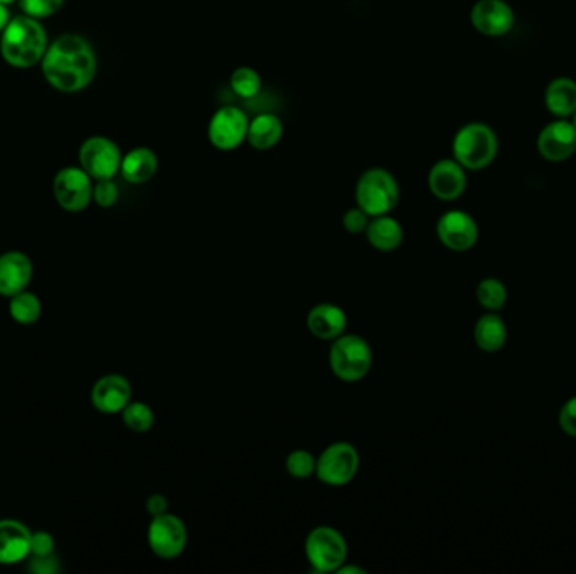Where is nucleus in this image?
Wrapping results in <instances>:
<instances>
[{
    "label": "nucleus",
    "instance_id": "1",
    "mask_svg": "<svg viewBox=\"0 0 576 574\" xmlns=\"http://www.w3.org/2000/svg\"><path fill=\"white\" fill-rule=\"evenodd\" d=\"M49 85L63 93H76L91 85L96 75V54L78 34H63L46 49L41 61Z\"/></svg>",
    "mask_w": 576,
    "mask_h": 574
},
{
    "label": "nucleus",
    "instance_id": "2",
    "mask_svg": "<svg viewBox=\"0 0 576 574\" xmlns=\"http://www.w3.org/2000/svg\"><path fill=\"white\" fill-rule=\"evenodd\" d=\"M48 49V34L34 17H14L0 34V54L7 64L19 70L41 63Z\"/></svg>",
    "mask_w": 576,
    "mask_h": 574
},
{
    "label": "nucleus",
    "instance_id": "3",
    "mask_svg": "<svg viewBox=\"0 0 576 574\" xmlns=\"http://www.w3.org/2000/svg\"><path fill=\"white\" fill-rule=\"evenodd\" d=\"M499 140L487 123L470 122L459 128L452 142V154L465 171H482L494 162Z\"/></svg>",
    "mask_w": 576,
    "mask_h": 574
},
{
    "label": "nucleus",
    "instance_id": "4",
    "mask_svg": "<svg viewBox=\"0 0 576 574\" xmlns=\"http://www.w3.org/2000/svg\"><path fill=\"white\" fill-rule=\"evenodd\" d=\"M356 206L371 218L390 214L400 202V184L390 171L383 167H371L356 182Z\"/></svg>",
    "mask_w": 576,
    "mask_h": 574
},
{
    "label": "nucleus",
    "instance_id": "5",
    "mask_svg": "<svg viewBox=\"0 0 576 574\" xmlns=\"http://www.w3.org/2000/svg\"><path fill=\"white\" fill-rule=\"evenodd\" d=\"M329 366L344 383H358L373 367V349L361 335L342 334L332 341Z\"/></svg>",
    "mask_w": 576,
    "mask_h": 574
},
{
    "label": "nucleus",
    "instance_id": "6",
    "mask_svg": "<svg viewBox=\"0 0 576 574\" xmlns=\"http://www.w3.org/2000/svg\"><path fill=\"white\" fill-rule=\"evenodd\" d=\"M305 556L317 573H337L347 561L346 537L334 527H315L305 539Z\"/></svg>",
    "mask_w": 576,
    "mask_h": 574
},
{
    "label": "nucleus",
    "instance_id": "7",
    "mask_svg": "<svg viewBox=\"0 0 576 574\" xmlns=\"http://www.w3.org/2000/svg\"><path fill=\"white\" fill-rule=\"evenodd\" d=\"M361 458L351 443L337 442L320 453L315 465V475L322 484L329 487H344L356 479Z\"/></svg>",
    "mask_w": 576,
    "mask_h": 574
},
{
    "label": "nucleus",
    "instance_id": "8",
    "mask_svg": "<svg viewBox=\"0 0 576 574\" xmlns=\"http://www.w3.org/2000/svg\"><path fill=\"white\" fill-rule=\"evenodd\" d=\"M80 167L93 181H103V179H113L120 174L123 154L113 140L102 135H95L86 139L81 144Z\"/></svg>",
    "mask_w": 576,
    "mask_h": 574
},
{
    "label": "nucleus",
    "instance_id": "9",
    "mask_svg": "<svg viewBox=\"0 0 576 574\" xmlns=\"http://www.w3.org/2000/svg\"><path fill=\"white\" fill-rule=\"evenodd\" d=\"M250 118L241 108L221 107L208 123V140L214 149L233 152L245 144Z\"/></svg>",
    "mask_w": 576,
    "mask_h": 574
},
{
    "label": "nucleus",
    "instance_id": "10",
    "mask_svg": "<svg viewBox=\"0 0 576 574\" xmlns=\"http://www.w3.org/2000/svg\"><path fill=\"white\" fill-rule=\"evenodd\" d=\"M147 543L152 553L160 559H176L187 546V527L181 517L162 514L152 517L147 529Z\"/></svg>",
    "mask_w": 576,
    "mask_h": 574
},
{
    "label": "nucleus",
    "instance_id": "11",
    "mask_svg": "<svg viewBox=\"0 0 576 574\" xmlns=\"http://www.w3.org/2000/svg\"><path fill=\"white\" fill-rule=\"evenodd\" d=\"M93 179L81 167H64L56 174L53 194L68 213L85 211L93 201Z\"/></svg>",
    "mask_w": 576,
    "mask_h": 574
},
{
    "label": "nucleus",
    "instance_id": "12",
    "mask_svg": "<svg viewBox=\"0 0 576 574\" xmlns=\"http://www.w3.org/2000/svg\"><path fill=\"white\" fill-rule=\"evenodd\" d=\"M437 236L440 243L448 250L464 253L474 248L479 240V228L469 213L460 209H452L438 219Z\"/></svg>",
    "mask_w": 576,
    "mask_h": 574
},
{
    "label": "nucleus",
    "instance_id": "13",
    "mask_svg": "<svg viewBox=\"0 0 576 574\" xmlns=\"http://www.w3.org/2000/svg\"><path fill=\"white\" fill-rule=\"evenodd\" d=\"M514 11L506 0H477L470 11L475 31L487 38H501L514 27Z\"/></svg>",
    "mask_w": 576,
    "mask_h": 574
},
{
    "label": "nucleus",
    "instance_id": "14",
    "mask_svg": "<svg viewBox=\"0 0 576 574\" xmlns=\"http://www.w3.org/2000/svg\"><path fill=\"white\" fill-rule=\"evenodd\" d=\"M428 189L440 201H455L467 189V171L454 157L437 160L428 172Z\"/></svg>",
    "mask_w": 576,
    "mask_h": 574
},
{
    "label": "nucleus",
    "instance_id": "15",
    "mask_svg": "<svg viewBox=\"0 0 576 574\" xmlns=\"http://www.w3.org/2000/svg\"><path fill=\"white\" fill-rule=\"evenodd\" d=\"M538 152L550 162H563L576 152V128L566 118L548 123L538 135Z\"/></svg>",
    "mask_w": 576,
    "mask_h": 574
},
{
    "label": "nucleus",
    "instance_id": "16",
    "mask_svg": "<svg viewBox=\"0 0 576 574\" xmlns=\"http://www.w3.org/2000/svg\"><path fill=\"white\" fill-rule=\"evenodd\" d=\"M132 401V386L120 374H107L91 389V404L103 415H118Z\"/></svg>",
    "mask_w": 576,
    "mask_h": 574
},
{
    "label": "nucleus",
    "instance_id": "17",
    "mask_svg": "<svg viewBox=\"0 0 576 574\" xmlns=\"http://www.w3.org/2000/svg\"><path fill=\"white\" fill-rule=\"evenodd\" d=\"M32 263L21 251H7L0 256V295L14 297L31 283Z\"/></svg>",
    "mask_w": 576,
    "mask_h": 574
},
{
    "label": "nucleus",
    "instance_id": "18",
    "mask_svg": "<svg viewBox=\"0 0 576 574\" xmlns=\"http://www.w3.org/2000/svg\"><path fill=\"white\" fill-rule=\"evenodd\" d=\"M31 534L32 532L16 519L0 521V564L11 566L29 558Z\"/></svg>",
    "mask_w": 576,
    "mask_h": 574
},
{
    "label": "nucleus",
    "instance_id": "19",
    "mask_svg": "<svg viewBox=\"0 0 576 574\" xmlns=\"http://www.w3.org/2000/svg\"><path fill=\"white\" fill-rule=\"evenodd\" d=\"M307 327L320 341H336L337 337L346 334V312L334 303H317L307 315Z\"/></svg>",
    "mask_w": 576,
    "mask_h": 574
},
{
    "label": "nucleus",
    "instance_id": "20",
    "mask_svg": "<svg viewBox=\"0 0 576 574\" xmlns=\"http://www.w3.org/2000/svg\"><path fill=\"white\" fill-rule=\"evenodd\" d=\"M159 171V157L149 147H135L123 155L120 174L130 184H145L152 181Z\"/></svg>",
    "mask_w": 576,
    "mask_h": 574
},
{
    "label": "nucleus",
    "instance_id": "21",
    "mask_svg": "<svg viewBox=\"0 0 576 574\" xmlns=\"http://www.w3.org/2000/svg\"><path fill=\"white\" fill-rule=\"evenodd\" d=\"M366 240L374 250L381 253H393L400 248L401 243L405 240V231L398 219L393 218L390 214L376 216L369 221L366 229Z\"/></svg>",
    "mask_w": 576,
    "mask_h": 574
},
{
    "label": "nucleus",
    "instance_id": "22",
    "mask_svg": "<svg viewBox=\"0 0 576 574\" xmlns=\"http://www.w3.org/2000/svg\"><path fill=\"white\" fill-rule=\"evenodd\" d=\"M282 139L283 122L278 115L267 112L251 118L250 125H248V137H246V142L250 144L251 149L267 152V150L275 149Z\"/></svg>",
    "mask_w": 576,
    "mask_h": 574
},
{
    "label": "nucleus",
    "instance_id": "23",
    "mask_svg": "<svg viewBox=\"0 0 576 574\" xmlns=\"http://www.w3.org/2000/svg\"><path fill=\"white\" fill-rule=\"evenodd\" d=\"M546 110L556 118H568L576 112V81L566 76L550 81L544 91Z\"/></svg>",
    "mask_w": 576,
    "mask_h": 574
},
{
    "label": "nucleus",
    "instance_id": "24",
    "mask_svg": "<svg viewBox=\"0 0 576 574\" xmlns=\"http://www.w3.org/2000/svg\"><path fill=\"white\" fill-rule=\"evenodd\" d=\"M474 339L480 351H501L507 341V327L504 320L496 314L482 315L475 324Z\"/></svg>",
    "mask_w": 576,
    "mask_h": 574
},
{
    "label": "nucleus",
    "instance_id": "25",
    "mask_svg": "<svg viewBox=\"0 0 576 574\" xmlns=\"http://www.w3.org/2000/svg\"><path fill=\"white\" fill-rule=\"evenodd\" d=\"M9 314H11L12 319L16 320L17 324H36L41 319V314H43V305H41V300L34 293L24 290V292L17 293V295L11 297Z\"/></svg>",
    "mask_w": 576,
    "mask_h": 574
},
{
    "label": "nucleus",
    "instance_id": "26",
    "mask_svg": "<svg viewBox=\"0 0 576 574\" xmlns=\"http://www.w3.org/2000/svg\"><path fill=\"white\" fill-rule=\"evenodd\" d=\"M230 86L236 96L251 100L262 91V76L251 66H240L230 76Z\"/></svg>",
    "mask_w": 576,
    "mask_h": 574
},
{
    "label": "nucleus",
    "instance_id": "27",
    "mask_svg": "<svg viewBox=\"0 0 576 574\" xmlns=\"http://www.w3.org/2000/svg\"><path fill=\"white\" fill-rule=\"evenodd\" d=\"M120 415H122L123 423L128 430L135 431V433H147L154 428V410L150 408L149 404L130 401Z\"/></svg>",
    "mask_w": 576,
    "mask_h": 574
},
{
    "label": "nucleus",
    "instance_id": "28",
    "mask_svg": "<svg viewBox=\"0 0 576 574\" xmlns=\"http://www.w3.org/2000/svg\"><path fill=\"white\" fill-rule=\"evenodd\" d=\"M477 300L484 309L489 312H497L501 310L507 302V290L504 283L497 278H486L479 283L477 287Z\"/></svg>",
    "mask_w": 576,
    "mask_h": 574
},
{
    "label": "nucleus",
    "instance_id": "29",
    "mask_svg": "<svg viewBox=\"0 0 576 574\" xmlns=\"http://www.w3.org/2000/svg\"><path fill=\"white\" fill-rule=\"evenodd\" d=\"M315 465H317V458L309 450H294L288 453L287 460H285L288 475L299 480L312 477L315 474Z\"/></svg>",
    "mask_w": 576,
    "mask_h": 574
},
{
    "label": "nucleus",
    "instance_id": "30",
    "mask_svg": "<svg viewBox=\"0 0 576 574\" xmlns=\"http://www.w3.org/2000/svg\"><path fill=\"white\" fill-rule=\"evenodd\" d=\"M21 9L26 16L34 17V19H46L61 11L64 6V0H19Z\"/></svg>",
    "mask_w": 576,
    "mask_h": 574
},
{
    "label": "nucleus",
    "instance_id": "31",
    "mask_svg": "<svg viewBox=\"0 0 576 574\" xmlns=\"http://www.w3.org/2000/svg\"><path fill=\"white\" fill-rule=\"evenodd\" d=\"M120 197L118 186L113 182V179H103V181H96L93 186V201L100 206V208H112L115 206Z\"/></svg>",
    "mask_w": 576,
    "mask_h": 574
},
{
    "label": "nucleus",
    "instance_id": "32",
    "mask_svg": "<svg viewBox=\"0 0 576 574\" xmlns=\"http://www.w3.org/2000/svg\"><path fill=\"white\" fill-rule=\"evenodd\" d=\"M369 221H371V216L359 206L347 209L346 214L342 216V226H344L347 233L351 234L366 233Z\"/></svg>",
    "mask_w": 576,
    "mask_h": 574
},
{
    "label": "nucleus",
    "instance_id": "33",
    "mask_svg": "<svg viewBox=\"0 0 576 574\" xmlns=\"http://www.w3.org/2000/svg\"><path fill=\"white\" fill-rule=\"evenodd\" d=\"M54 537L46 531L32 532L31 534V556L43 558L54 553Z\"/></svg>",
    "mask_w": 576,
    "mask_h": 574
},
{
    "label": "nucleus",
    "instance_id": "34",
    "mask_svg": "<svg viewBox=\"0 0 576 574\" xmlns=\"http://www.w3.org/2000/svg\"><path fill=\"white\" fill-rule=\"evenodd\" d=\"M558 420H560L561 430L565 431L566 435L576 438V396L563 404Z\"/></svg>",
    "mask_w": 576,
    "mask_h": 574
},
{
    "label": "nucleus",
    "instance_id": "35",
    "mask_svg": "<svg viewBox=\"0 0 576 574\" xmlns=\"http://www.w3.org/2000/svg\"><path fill=\"white\" fill-rule=\"evenodd\" d=\"M29 569H31L32 573L36 574L58 573V559L53 558V554H51V556H43V558H34V556H32Z\"/></svg>",
    "mask_w": 576,
    "mask_h": 574
},
{
    "label": "nucleus",
    "instance_id": "36",
    "mask_svg": "<svg viewBox=\"0 0 576 574\" xmlns=\"http://www.w3.org/2000/svg\"><path fill=\"white\" fill-rule=\"evenodd\" d=\"M145 507H147V512H149L150 516H162V514L169 512V500L162 494H152L147 499Z\"/></svg>",
    "mask_w": 576,
    "mask_h": 574
},
{
    "label": "nucleus",
    "instance_id": "37",
    "mask_svg": "<svg viewBox=\"0 0 576 574\" xmlns=\"http://www.w3.org/2000/svg\"><path fill=\"white\" fill-rule=\"evenodd\" d=\"M11 22V16H9V9L4 4H0V34L6 29L7 24Z\"/></svg>",
    "mask_w": 576,
    "mask_h": 574
},
{
    "label": "nucleus",
    "instance_id": "38",
    "mask_svg": "<svg viewBox=\"0 0 576 574\" xmlns=\"http://www.w3.org/2000/svg\"><path fill=\"white\" fill-rule=\"evenodd\" d=\"M337 573L339 574H366L363 568H359V566H349V564H342L341 568L337 569Z\"/></svg>",
    "mask_w": 576,
    "mask_h": 574
},
{
    "label": "nucleus",
    "instance_id": "39",
    "mask_svg": "<svg viewBox=\"0 0 576 574\" xmlns=\"http://www.w3.org/2000/svg\"><path fill=\"white\" fill-rule=\"evenodd\" d=\"M14 2H17V0H0V4H4V6H11Z\"/></svg>",
    "mask_w": 576,
    "mask_h": 574
},
{
    "label": "nucleus",
    "instance_id": "40",
    "mask_svg": "<svg viewBox=\"0 0 576 574\" xmlns=\"http://www.w3.org/2000/svg\"><path fill=\"white\" fill-rule=\"evenodd\" d=\"M571 123H573V127L576 128V112L571 115Z\"/></svg>",
    "mask_w": 576,
    "mask_h": 574
}]
</instances>
